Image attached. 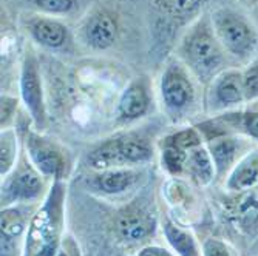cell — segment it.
<instances>
[{"label": "cell", "mask_w": 258, "mask_h": 256, "mask_svg": "<svg viewBox=\"0 0 258 256\" xmlns=\"http://www.w3.org/2000/svg\"><path fill=\"white\" fill-rule=\"evenodd\" d=\"M227 56L209 14H203L192 23L178 46L179 60L203 85H209L227 69Z\"/></svg>", "instance_id": "6da1fadb"}, {"label": "cell", "mask_w": 258, "mask_h": 256, "mask_svg": "<svg viewBox=\"0 0 258 256\" xmlns=\"http://www.w3.org/2000/svg\"><path fill=\"white\" fill-rule=\"evenodd\" d=\"M65 187L54 181L43 204L31 216L25 238L23 256H56L60 247L63 227Z\"/></svg>", "instance_id": "7a4b0ae2"}, {"label": "cell", "mask_w": 258, "mask_h": 256, "mask_svg": "<svg viewBox=\"0 0 258 256\" xmlns=\"http://www.w3.org/2000/svg\"><path fill=\"white\" fill-rule=\"evenodd\" d=\"M210 20L226 53L238 62H252L258 48V31L252 20L230 8L214 11Z\"/></svg>", "instance_id": "3957f363"}, {"label": "cell", "mask_w": 258, "mask_h": 256, "mask_svg": "<svg viewBox=\"0 0 258 256\" xmlns=\"http://www.w3.org/2000/svg\"><path fill=\"white\" fill-rule=\"evenodd\" d=\"M194 79L181 60H170L159 77L161 105L173 122L187 118L197 105L198 93Z\"/></svg>", "instance_id": "277c9868"}, {"label": "cell", "mask_w": 258, "mask_h": 256, "mask_svg": "<svg viewBox=\"0 0 258 256\" xmlns=\"http://www.w3.org/2000/svg\"><path fill=\"white\" fill-rule=\"evenodd\" d=\"M153 159V147L146 137L124 134L102 142L88 156V164L98 172L108 168L136 167Z\"/></svg>", "instance_id": "5b68a950"}, {"label": "cell", "mask_w": 258, "mask_h": 256, "mask_svg": "<svg viewBox=\"0 0 258 256\" xmlns=\"http://www.w3.org/2000/svg\"><path fill=\"white\" fill-rule=\"evenodd\" d=\"M43 178L30 160L17 164L8 176L2 178V208L39 201L45 192Z\"/></svg>", "instance_id": "8992f818"}, {"label": "cell", "mask_w": 258, "mask_h": 256, "mask_svg": "<svg viewBox=\"0 0 258 256\" xmlns=\"http://www.w3.org/2000/svg\"><path fill=\"white\" fill-rule=\"evenodd\" d=\"M25 148L28 160L45 178L60 181L67 175V154L53 139L43 136L37 130H30L25 137Z\"/></svg>", "instance_id": "52a82bcc"}, {"label": "cell", "mask_w": 258, "mask_h": 256, "mask_svg": "<svg viewBox=\"0 0 258 256\" xmlns=\"http://www.w3.org/2000/svg\"><path fill=\"white\" fill-rule=\"evenodd\" d=\"M20 98L37 131L46 127V107L39 69V60L33 51H27L20 68Z\"/></svg>", "instance_id": "ba28073f"}, {"label": "cell", "mask_w": 258, "mask_h": 256, "mask_svg": "<svg viewBox=\"0 0 258 256\" xmlns=\"http://www.w3.org/2000/svg\"><path fill=\"white\" fill-rule=\"evenodd\" d=\"M206 108L210 114H223L240 110L246 104L241 83V69L227 68L207 85Z\"/></svg>", "instance_id": "9c48e42d"}, {"label": "cell", "mask_w": 258, "mask_h": 256, "mask_svg": "<svg viewBox=\"0 0 258 256\" xmlns=\"http://www.w3.org/2000/svg\"><path fill=\"white\" fill-rule=\"evenodd\" d=\"M197 128L203 134L204 142L221 134H240L258 144V111H227L198 124Z\"/></svg>", "instance_id": "30bf717a"}, {"label": "cell", "mask_w": 258, "mask_h": 256, "mask_svg": "<svg viewBox=\"0 0 258 256\" xmlns=\"http://www.w3.org/2000/svg\"><path fill=\"white\" fill-rule=\"evenodd\" d=\"M201 144H204V137L197 127L182 128L166 136L161 142L162 168L172 176L184 175L189 151Z\"/></svg>", "instance_id": "8fae6325"}, {"label": "cell", "mask_w": 258, "mask_h": 256, "mask_svg": "<svg viewBox=\"0 0 258 256\" xmlns=\"http://www.w3.org/2000/svg\"><path fill=\"white\" fill-rule=\"evenodd\" d=\"M250 139L240 134H221L206 141V147L214 159L217 178L226 179L237 162L253 148Z\"/></svg>", "instance_id": "7c38bea8"}, {"label": "cell", "mask_w": 258, "mask_h": 256, "mask_svg": "<svg viewBox=\"0 0 258 256\" xmlns=\"http://www.w3.org/2000/svg\"><path fill=\"white\" fill-rule=\"evenodd\" d=\"M30 221L22 204L2 208V256H23Z\"/></svg>", "instance_id": "4fadbf2b"}, {"label": "cell", "mask_w": 258, "mask_h": 256, "mask_svg": "<svg viewBox=\"0 0 258 256\" xmlns=\"http://www.w3.org/2000/svg\"><path fill=\"white\" fill-rule=\"evenodd\" d=\"M119 30L114 17L107 11L93 13L82 27L84 42L96 51L108 50L118 39Z\"/></svg>", "instance_id": "5bb4252c"}, {"label": "cell", "mask_w": 258, "mask_h": 256, "mask_svg": "<svg viewBox=\"0 0 258 256\" xmlns=\"http://www.w3.org/2000/svg\"><path fill=\"white\" fill-rule=\"evenodd\" d=\"M150 95L143 79H136L125 87L118 101V118L122 122H133L149 113Z\"/></svg>", "instance_id": "9a60e30c"}, {"label": "cell", "mask_w": 258, "mask_h": 256, "mask_svg": "<svg viewBox=\"0 0 258 256\" xmlns=\"http://www.w3.org/2000/svg\"><path fill=\"white\" fill-rule=\"evenodd\" d=\"M224 187L235 195L258 187V147H253L237 162L226 176Z\"/></svg>", "instance_id": "2e32d148"}, {"label": "cell", "mask_w": 258, "mask_h": 256, "mask_svg": "<svg viewBox=\"0 0 258 256\" xmlns=\"http://www.w3.org/2000/svg\"><path fill=\"white\" fill-rule=\"evenodd\" d=\"M28 31L36 43L43 48L57 50L65 45L68 39V30L62 22L53 17H36L30 22Z\"/></svg>", "instance_id": "e0dca14e"}, {"label": "cell", "mask_w": 258, "mask_h": 256, "mask_svg": "<svg viewBox=\"0 0 258 256\" xmlns=\"http://www.w3.org/2000/svg\"><path fill=\"white\" fill-rule=\"evenodd\" d=\"M153 222L147 213L139 208H128L116 219V230L124 241L138 242L150 235Z\"/></svg>", "instance_id": "ac0fdd59"}, {"label": "cell", "mask_w": 258, "mask_h": 256, "mask_svg": "<svg viewBox=\"0 0 258 256\" xmlns=\"http://www.w3.org/2000/svg\"><path fill=\"white\" fill-rule=\"evenodd\" d=\"M238 198L230 207V216L246 233L258 230V187L237 193Z\"/></svg>", "instance_id": "d6986e66"}, {"label": "cell", "mask_w": 258, "mask_h": 256, "mask_svg": "<svg viewBox=\"0 0 258 256\" xmlns=\"http://www.w3.org/2000/svg\"><path fill=\"white\" fill-rule=\"evenodd\" d=\"M184 173L189 175V178L200 187H207L209 184L214 182V179L217 178V170L214 159L206 147V142L189 151Z\"/></svg>", "instance_id": "ffe728a7"}, {"label": "cell", "mask_w": 258, "mask_h": 256, "mask_svg": "<svg viewBox=\"0 0 258 256\" xmlns=\"http://www.w3.org/2000/svg\"><path fill=\"white\" fill-rule=\"evenodd\" d=\"M138 178L139 175L133 167L108 168L98 173L96 185L105 195H121L132 187Z\"/></svg>", "instance_id": "44dd1931"}, {"label": "cell", "mask_w": 258, "mask_h": 256, "mask_svg": "<svg viewBox=\"0 0 258 256\" xmlns=\"http://www.w3.org/2000/svg\"><path fill=\"white\" fill-rule=\"evenodd\" d=\"M162 231L167 238V242L178 256H201V251L198 250L197 241L190 231L179 228L169 219L164 222Z\"/></svg>", "instance_id": "7402d4cb"}, {"label": "cell", "mask_w": 258, "mask_h": 256, "mask_svg": "<svg viewBox=\"0 0 258 256\" xmlns=\"http://www.w3.org/2000/svg\"><path fill=\"white\" fill-rule=\"evenodd\" d=\"M19 139L14 128L2 130L0 134V176H8L19 164Z\"/></svg>", "instance_id": "603a6c76"}, {"label": "cell", "mask_w": 258, "mask_h": 256, "mask_svg": "<svg viewBox=\"0 0 258 256\" xmlns=\"http://www.w3.org/2000/svg\"><path fill=\"white\" fill-rule=\"evenodd\" d=\"M204 0H156V7L172 19H184L194 16Z\"/></svg>", "instance_id": "cb8c5ba5"}, {"label": "cell", "mask_w": 258, "mask_h": 256, "mask_svg": "<svg viewBox=\"0 0 258 256\" xmlns=\"http://www.w3.org/2000/svg\"><path fill=\"white\" fill-rule=\"evenodd\" d=\"M241 83L246 104L258 101V60L249 62L241 69Z\"/></svg>", "instance_id": "d4e9b609"}, {"label": "cell", "mask_w": 258, "mask_h": 256, "mask_svg": "<svg viewBox=\"0 0 258 256\" xmlns=\"http://www.w3.org/2000/svg\"><path fill=\"white\" fill-rule=\"evenodd\" d=\"M40 11L51 16H65L72 13L76 7V0H36Z\"/></svg>", "instance_id": "484cf974"}, {"label": "cell", "mask_w": 258, "mask_h": 256, "mask_svg": "<svg viewBox=\"0 0 258 256\" xmlns=\"http://www.w3.org/2000/svg\"><path fill=\"white\" fill-rule=\"evenodd\" d=\"M201 256H235L230 245L218 238H209L203 242Z\"/></svg>", "instance_id": "4316f807"}, {"label": "cell", "mask_w": 258, "mask_h": 256, "mask_svg": "<svg viewBox=\"0 0 258 256\" xmlns=\"http://www.w3.org/2000/svg\"><path fill=\"white\" fill-rule=\"evenodd\" d=\"M17 105H19V101L16 98L8 96V95H2V122H0L2 130L13 128Z\"/></svg>", "instance_id": "83f0119b"}, {"label": "cell", "mask_w": 258, "mask_h": 256, "mask_svg": "<svg viewBox=\"0 0 258 256\" xmlns=\"http://www.w3.org/2000/svg\"><path fill=\"white\" fill-rule=\"evenodd\" d=\"M56 256H79V248L72 236L62 238V242Z\"/></svg>", "instance_id": "f1b7e54d"}, {"label": "cell", "mask_w": 258, "mask_h": 256, "mask_svg": "<svg viewBox=\"0 0 258 256\" xmlns=\"http://www.w3.org/2000/svg\"><path fill=\"white\" fill-rule=\"evenodd\" d=\"M138 256H175L172 251H169L167 248L159 247V245H149L144 247L138 253Z\"/></svg>", "instance_id": "f546056e"}, {"label": "cell", "mask_w": 258, "mask_h": 256, "mask_svg": "<svg viewBox=\"0 0 258 256\" xmlns=\"http://www.w3.org/2000/svg\"><path fill=\"white\" fill-rule=\"evenodd\" d=\"M240 2H241L244 7H247L249 10H253V8L258 7V0H240Z\"/></svg>", "instance_id": "4dcf8cb0"}, {"label": "cell", "mask_w": 258, "mask_h": 256, "mask_svg": "<svg viewBox=\"0 0 258 256\" xmlns=\"http://www.w3.org/2000/svg\"><path fill=\"white\" fill-rule=\"evenodd\" d=\"M252 11V23L255 25V28H256V31H258V7L256 8H253V10H250Z\"/></svg>", "instance_id": "1f68e13d"}]
</instances>
